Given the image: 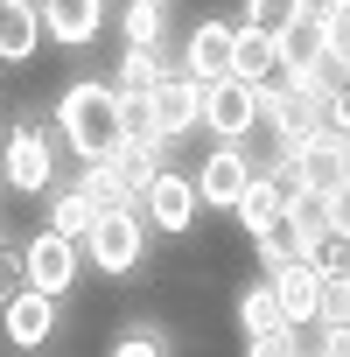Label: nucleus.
<instances>
[{
  "instance_id": "nucleus-11",
  "label": "nucleus",
  "mask_w": 350,
  "mask_h": 357,
  "mask_svg": "<svg viewBox=\"0 0 350 357\" xmlns=\"http://www.w3.org/2000/svg\"><path fill=\"white\" fill-rule=\"evenodd\" d=\"M287 168H294V183L301 190H336V183H350V140L343 133H315V140H301L294 154H287Z\"/></svg>"
},
{
  "instance_id": "nucleus-30",
  "label": "nucleus",
  "mask_w": 350,
  "mask_h": 357,
  "mask_svg": "<svg viewBox=\"0 0 350 357\" xmlns=\"http://www.w3.org/2000/svg\"><path fill=\"white\" fill-rule=\"evenodd\" d=\"M329 231H343V238H350V183H336V190H329Z\"/></svg>"
},
{
  "instance_id": "nucleus-18",
  "label": "nucleus",
  "mask_w": 350,
  "mask_h": 357,
  "mask_svg": "<svg viewBox=\"0 0 350 357\" xmlns=\"http://www.w3.org/2000/svg\"><path fill=\"white\" fill-rule=\"evenodd\" d=\"M252 252H259V266L273 273V266H287V259H315V238H308V225L287 211L280 225H266V231L252 238Z\"/></svg>"
},
{
  "instance_id": "nucleus-26",
  "label": "nucleus",
  "mask_w": 350,
  "mask_h": 357,
  "mask_svg": "<svg viewBox=\"0 0 350 357\" xmlns=\"http://www.w3.org/2000/svg\"><path fill=\"white\" fill-rule=\"evenodd\" d=\"M308 357H350V322H315Z\"/></svg>"
},
{
  "instance_id": "nucleus-8",
  "label": "nucleus",
  "mask_w": 350,
  "mask_h": 357,
  "mask_svg": "<svg viewBox=\"0 0 350 357\" xmlns=\"http://www.w3.org/2000/svg\"><path fill=\"white\" fill-rule=\"evenodd\" d=\"M231 63H238V22L204 15V22L190 29V43H183V70H190L197 84H218V77H231Z\"/></svg>"
},
{
  "instance_id": "nucleus-14",
  "label": "nucleus",
  "mask_w": 350,
  "mask_h": 357,
  "mask_svg": "<svg viewBox=\"0 0 350 357\" xmlns=\"http://www.w3.org/2000/svg\"><path fill=\"white\" fill-rule=\"evenodd\" d=\"M56 301L63 294H43V287H22V294H8V343L15 350H43L50 336H56Z\"/></svg>"
},
{
  "instance_id": "nucleus-25",
  "label": "nucleus",
  "mask_w": 350,
  "mask_h": 357,
  "mask_svg": "<svg viewBox=\"0 0 350 357\" xmlns=\"http://www.w3.org/2000/svg\"><path fill=\"white\" fill-rule=\"evenodd\" d=\"M245 357H308V329H280V336H252Z\"/></svg>"
},
{
  "instance_id": "nucleus-33",
  "label": "nucleus",
  "mask_w": 350,
  "mask_h": 357,
  "mask_svg": "<svg viewBox=\"0 0 350 357\" xmlns=\"http://www.w3.org/2000/svg\"><path fill=\"white\" fill-rule=\"evenodd\" d=\"M343 140H350V133H343Z\"/></svg>"
},
{
  "instance_id": "nucleus-2",
  "label": "nucleus",
  "mask_w": 350,
  "mask_h": 357,
  "mask_svg": "<svg viewBox=\"0 0 350 357\" xmlns=\"http://www.w3.org/2000/svg\"><path fill=\"white\" fill-rule=\"evenodd\" d=\"M147 211L140 204H105L98 211V231L84 238V259L105 273V280H126V273H140V259H147Z\"/></svg>"
},
{
  "instance_id": "nucleus-12",
  "label": "nucleus",
  "mask_w": 350,
  "mask_h": 357,
  "mask_svg": "<svg viewBox=\"0 0 350 357\" xmlns=\"http://www.w3.org/2000/svg\"><path fill=\"white\" fill-rule=\"evenodd\" d=\"M294 70H329V15H315V8H294L280 29V77H294Z\"/></svg>"
},
{
  "instance_id": "nucleus-10",
  "label": "nucleus",
  "mask_w": 350,
  "mask_h": 357,
  "mask_svg": "<svg viewBox=\"0 0 350 357\" xmlns=\"http://www.w3.org/2000/svg\"><path fill=\"white\" fill-rule=\"evenodd\" d=\"M266 280H273V294H280V308H287L294 329H315V322H322V287H329V273H322L315 259H287V266H273Z\"/></svg>"
},
{
  "instance_id": "nucleus-19",
  "label": "nucleus",
  "mask_w": 350,
  "mask_h": 357,
  "mask_svg": "<svg viewBox=\"0 0 350 357\" xmlns=\"http://www.w3.org/2000/svg\"><path fill=\"white\" fill-rule=\"evenodd\" d=\"M238 329H245V343H252V336H280V329H294L287 308H280V294H273V280H252V287L238 294Z\"/></svg>"
},
{
  "instance_id": "nucleus-32",
  "label": "nucleus",
  "mask_w": 350,
  "mask_h": 357,
  "mask_svg": "<svg viewBox=\"0 0 350 357\" xmlns=\"http://www.w3.org/2000/svg\"><path fill=\"white\" fill-rule=\"evenodd\" d=\"M343 105H350V70H343Z\"/></svg>"
},
{
  "instance_id": "nucleus-31",
  "label": "nucleus",
  "mask_w": 350,
  "mask_h": 357,
  "mask_svg": "<svg viewBox=\"0 0 350 357\" xmlns=\"http://www.w3.org/2000/svg\"><path fill=\"white\" fill-rule=\"evenodd\" d=\"M294 8H315V15H336V8H350V0H294Z\"/></svg>"
},
{
  "instance_id": "nucleus-4",
  "label": "nucleus",
  "mask_w": 350,
  "mask_h": 357,
  "mask_svg": "<svg viewBox=\"0 0 350 357\" xmlns=\"http://www.w3.org/2000/svg\"><path fill=\"white\" fill-rule=\"evenodd\" d=\"M140 211H147V225H154V231L183 238V231L197 225V211H204V190H197V168H161L154 183H147V197H140Z\"/></svg>"
},
{
  "instance_id": "nucleus-6",
  "label": "nucleus",
  "mask_w": 350,
  "mask_h": 357,
  "mask_svg": "<svg viewBox=\"0 0 350 357\" xmlns=\"http://www.w3.org/2000/svg\"><path fill=\"white\" fill-rule=\"evenodd\" d=\"M252 126H259V84H245V77L204 84V133L211 140H245Z\"/></svg>"
},
{
  "instance_id": "nucleus-1",
  "label": "nucleus",
  "mask_w": 350,
  "mask_h": 357,
  "mask_svg": "<svg viewBox=\"0 0 350 357\" xmlns=\"http://www.w3.org/2000/svg\"><path fill=\"white\" fill-rule=\"evenodd\" d=\"M56 140L77 154V161H112L126 147V119H119V84H98V77H77L63 98H56Z\"/></svg>"
},
{
  "instance_id": "nucleus-7",
  "label": "nucleus",
  "mask_w": 350,
  "mask_h": 357,
  "mask_svg": "<svg viewBox=\"0 0 350 357\" xmlns=\"http://www.w3.org/2000/svg\"><path fill=\"white\" fill-rule=\"evenodd\" d=\"M77 273H84V245L63 238L56 225H43V231L29 238V287H43V294H70Z\"/></svg>"
},
{
  "instance_id": "nucleus-29",
  "label": "nucleus",
  "mask_w": 350,
  "mask_h": 357,
  "mask_svg": "<svg viewBox=\"0 0 350 357\" xmlns=\"http://www.w3.org/2000/svg\"><path fill=\"white\" fill-rule=\"evenodd\" d=\"M329 63H343V70H350V8H336V15H329Z\"/></svg>"
},
{
  "instance_id": "nucleus-17",
  "label": "nucleus",
  "mask_w": 350,
  "mask_h": 357,
  "mask_svg": "<svg viewBox=\"0 0 350 357\" xmlns=\"http://www.w3.org/2000/svg\"><path fill=\"white\" fill-rule=\"evenodd\" d=\"M231 77H245V84L280 77V36L259 29V22H238V63H231Z\"/></svg>"
},
{
  "instance_id": "nucleus-20",
  "label": "nucleus",
  "mask_w": 350,
  "mask_h": 357,
  "mask_svg": "<svg viewBox=\"0 0 350 357\" xmlns=\"http://www.w3.org/2000/svg\"><path fill=\"white\" fill-rule=\"evenodd\" d=\"M98 211H105V204H98L91 190H56V197H50V225H56L63 238H77V245L98 231Z\"/></svg>"
},
{
  "instance_id": "nucleus-27",
  "label": "nucleus",
  "mask_w": 350,
  "mask_h": 357,
  "mask_svg": "<svg viewBox=\"0 0 350 357\" xmlns=\"http://www.w3.org/2000/svg\"><path fill=\"white\" fill-rule=\"evenodd\" d=\"M322 322H350V273H329V287H322Z\"/></svg>"
},
{
  "instance_id": "nucleus-21",
  "label": "nucleus",
  "mask_w": 350,
  "mask_h": 357,
  "mask_svg": "<svg viewBox=\"0 0 350 357\" xmlns=\"http://www.w3.org/2000/svg\"><path fill=\"white\" fill-rule=\"evenodd\" d=\"M119 36H126V50H161V36H168V8H161V0H126Z\"/></svg>"
},
{
  "instance_id": "nucleus-15",
  "label": "nucleus",
  "mask_w": 350,
  "mask_h": 357,
  "mask_svg": "<svg viewBox=\"0 0 350 357\" xmlns=\"http://www.w3.org/2000/svg\"><path fill=\"white\" fill-rule=\"evenodd\" d=\"M36 8L50 22V43H63V50H84L105 29V0H36Z\"/></svg>"
},
{
  "instance_id": "nucleus-28",
  "label": "nucleus",
  "mask_w": 350,
  "mask_h": 357,
  "mask_svg": "<svg viewBox=\"0 0 350 357\" xmlns=\"http://www.w3.org/2000/svg\"><path fill=\"white\" fill-rule=\"evenodd\" d=\"M287 15H294V0H245V22H259V29H287Z\"/></svg>"
},
{
  "instance_id": "nucleus-3",
  "label": "nucleus",
  "mask_w": 350,
  "mask_h": 357,
  "mask_svg": "<svg viewBox=\"0 0 350 357\" xmlns=\"http://www.w3.org/2000/svg\"><path fill=\"white\" fill-rule=\"evenodd\" d=\"M259 183V161L238 147V140H218L204 161H197V190H204V211H238V197Z\"/></svg>"
},
{
  "instance_id": "nucleus-13",
  "label": "nucleus",
  "mask_w": 350,
  "mask_h": 357,
  "mask_svg": "<svg viewBox=\"0 0 350 357\" xmlns=\"http://www.w3.org/2000/svg\"><path fill=\"white\" fill-rule=\"evenodd\" d=\"M294 190H301V183H294V168H266L259 183L238 197V211H231V218H238V231H245V238H259L266 225H280V218H287V204H294Z\"/></svg>"
},
{
  "instance_id": "nucleus-22",
  "label": "nucleus",
  "mask_w": 350,
  "mask_h": 357,
  "mask_svg": "<svg viewBox=\"0 0 350 357\" xmlns=\"http://www.w3.org/2000/svg\"><path fill=\"white\" fill-rule=\"evenodd\" d=\"M161 77H175L161 50H119V70H112V84H119V91H154Z\"/></svg>"
},
{
  "instance_id": "nucleus-5",
  "label": "nucleus",
  "mask_w": 350,
  "mask_h": 357,
  "mask_svg": "<svg viewBox=\"0 0 350 357\" xmlns=\"http://www.w3.org/2000/svg\"><path fill=\"white\" fill-rule=\"evenodd\" d=\"M50 183H56V140L43 133V126H8V190H22V197H50Z\"/></svg>"
},
{
  "instance_id": "nucleus-9",
  "label": "nucleus",
  "mask_w": 350,
  "mask_h": 357,
  "mask_svg": "<svg viewBox=\"0 0 350 357\" xmlns=\"http://www.w3.org/2000/svg\"><path fill=\"white\" fill-rule=\"evenodd\" d=\"M147 105H154V133H168V140H190V133L204 126V84H197L190 70L161 77V84L147 91Z\"/></svg>"
},
{
  "instance_id": "nucleus-24",
  "label": "nucleus",
  "mask_w": 350,
  "mask_h": 357,
  "mask_svg": "<svg viewBox=\"0 0 350 357\" xmlns=\"http://www.w3.org/2000/svg\"><path fill=\"white\" fill-rule=\"evenodd\" d=\"M105 357H168V343H161V329L133 322V329H119V336H112V350H105Z\"/></svg>"
},
{
  "instance_id": "nucleus-16",
  "label": "nucleus",
  "mask_w": 350,
  "mask_h": 357,
  "mask_svg": "<svg viewBox=\"0 0 350 357\" xmlns=\"http://www.w3.org/2000/svg\"><path fill=\"white\" fill-rule=\"evenodd\" d=\"M43 36H50L43 8H29V0H8V8H0V63H36Z\"/></svg>"
},
{
  "instance_id": "nucleus-23",
  "label": "nucleus",
  "mask_w": 350,
  "mask_h": 357,
  "mask_svg": "<svg viewBox=\"0 0 350 357\" xmlns=\"http://www.w3.org/2000/svg\"><path fill=\"white\" fill-rule=\"evenodd\" d=\"M77 190H91L98 204H140V197H133V183H126V168H119V154H112V161H84Z\"/></svg>"
}]
</instances>
